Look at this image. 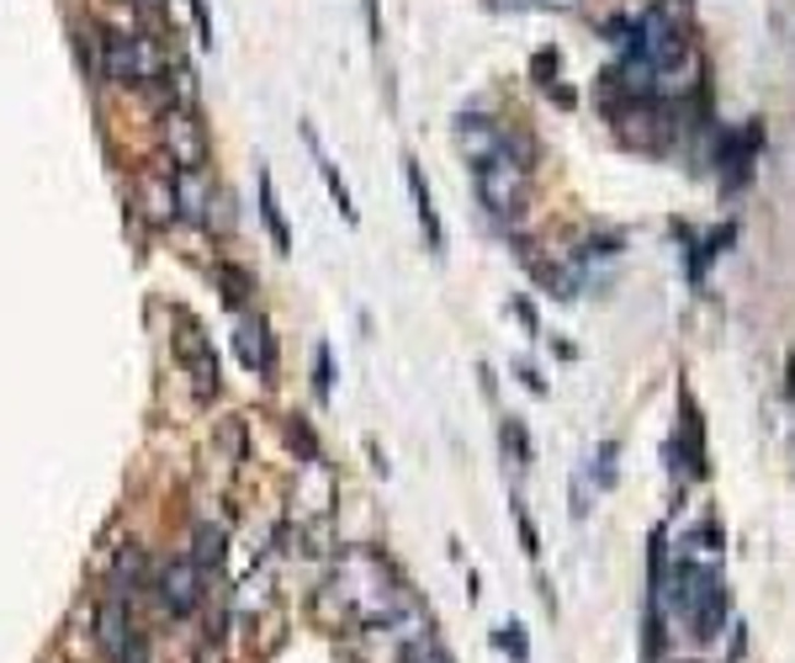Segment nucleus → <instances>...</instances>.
<instances>
[{
  "label": "nucleus",
  "mask_w": 795,
  "mask_h": 663,
  "mask_svg": "<svg viewBox=\"0 0 795 663\" xmlns=\"http://www.w3.org/2000/svg\"><path fill=\"white\" fill-rule=\"evenodd\" d=\"M191 5V22H197V43L212 48V16H208V0H186Z\"/></svg>",
  "instance_id": "obj_27"
},
{
  "label": "nucleus",
  "mask_w": 795,
  "mask_h": 663,
  "mask_svg": "<svg viewBox=\"0 0 795 663\" xmlns=\"http://www.w3.org/2000/svg\"><path fill=\"white\" fill-rule=\"evenodd\" d=\"M212 277H218V287H223V303H229V309H244V303H249V292H255L249 271L229 266V260H218V266H212Z\"/></svg>",
  "instance_id": "obj_18"
},
{
  "label": "nucleus",
  "mask_w": 795,
  "mask_h": 663,
  "mask_svg": "<svg viewBox=\"0 0 795 663\" xmlns=\"http://www.w3.org/2000/svg\"><path fill=\"white\" fill-rule=\"evenodd\" d=\"M685 627H690L694 642H716V637H722V627H726V590H722V573H716L711 562H694Z\"/></svg>",
  "instance_id": "obj_3"
},
{
  "label": "nucleus",
  "mask_w": 795,
  "mask_h": 663,
  "mask_svg": "<svg viewBox=\"0 0 795 663\" xmlns=\"http://www.w3.org/2000/svg\"><path fill=\"white\" fill-rule=\"evenodd\" d=\"M313 387H318V398L329 404V393H335V361H329V346L313 350Z\"/></svg>",
  "instance_id": "obj_24"
},
{
  "label": "nucleus",
  "mask_w": 795,
  "mask_h": 663,
  "mask_svg": "<svg viewBox=\"0 0 795 663\" xmlns=\"http://www.w3.org/2000/svg\"><path fill=\"white\" fill-rule=\"evenodd\" d=\"M493 642H499V648H504L515 663H530V642H525V627H519V621L499 627V631H493Z\"/></svg>",
  "instance_id": "obj_23"
},
{
  "label": "nucleus",
  "mask_w": 795,
  "mask_h": 663,
  "mask_svg": "<svg viewBox=\"0 0 795 663\" xmlns=\"http://www.w3.org/2000/svg\"><path fill=\"white\" fill-rule=\"evenodd\" d=\"M128 605H122V594H106L102 605H96V642H102L106 659H122V648H128Z\"/></svg>",
  "instance_id": "obj_10"
},
{
  "label": "nucleus",
  "mask_w": 795,
  "mask_h": 663,
  "mask_svg": "<svg viewBox=\"0 0 795 663\" xmlns=\"http://www.w3.org/2000/svg\"><path fill=\"white\" fill-rule=\"evenodd\" d=\"M616 456H621V441H599V462H594V484L599 489H616V478H621Z\"/></svg>",
  "instance_id": "obj_22"
},
{
  "label": "nucleus",
  "mask_w": 795,
  "mask_h": 663,
  "mask_svg": "<svg viewBox=\"0 0 795 663\" xmlns=\"http://www.w3.org/2000/svg\"><path fill=\"white\" fill-rule=\"evenodd\" d=\"M287 441H292L297 452L308 456V462H318V441H313V430H308V419H303V415L287 419Z\"/></svg>",
  "instance_id": "obj_25"
},
{
  "label": "nucleus",
  "mask_w": 795,
  "mask_h": 663,
  "mask_svg": "<svg viewBox=\"0 0 795 663\" xmlns=\"http://www.w3.org/2000/svg\"><path fill=\"white\" fill-rule=\"evenodd\" d=\"M234 346H239V361L249 367V372H271V367H277V356H271V335H266L260 318L244 324L239 335H234Z\"/></svg>",
  "instance_id": "obj_14"
},
{
  "label": "nucleus",
  "mask_w": 795,
  "mask_h": 663,
  "mask_svg": "<svg viewBox=\"0 0 795 663\" xmlns=\"http://www.w3.org/2000/svg\"><path fill=\"white\" fill-rule=\"evenodd\" d=\"M499 5H557V11H573L578 0H499Z\"/></svg>",
  "instance_id": "obj_33"
},
{
  "label": "nucleus",
  "mask_w": 795,
  "mask_h": 663,
  "mask_svg": "<svg viewBox=\"0 0 795 663\" xmlns=\"http://www.w3.org/2000/svg\"><path fill=\"white\" fill-rule=\"evenodd\" d=\"M171 70L165 48L143 33H122V27H102V74L117 85H154Z\"/></svg>",
  "instance_id": "obj_2"
},
{
  "label": "nucleus",
  "mask_w": 795,
  "mask_h": 663,
  "mask_svg": "<svg viewBox=\"0 0 795 663\" xmlns=\"http://www.w3.org/2000/svg\"><path fill=\"white\" fill-rule=\"evenodd\" d=\"M743 653H748V627H732V653H726V663H743Z\"/></svg>",
  "instance_id": "obj_32"
},
{
  "label": "nucleus",
  "mask_w": 795,
  "mask_h": 663,
  "mask_svg": "<svg viewBox=\"0 0 795 663\" xmlns=\"http://www.w3.org/2000/svg\"><path fill=\"white\" fill-rule=\"evenodd\" d=\"M139 208L149 212V223H154V229H165V223H175V218H180V212H175L171 175H143V181H139Z\"/></svg>",
  "instance_id": "obj_13"
},
{
  "label": "nucleus",
  "mask_w": 795,
  "mask_h": 663,
  "mask_svg": "<svg viewBox=\"0 0 795 663\" xmlns=\"http://www.w3.org/2000/svg\"><path fill=\"white\" fill-rule=\"evenodd\" d=\"M515 525H519V547L536 558V552H541V536H536V525H530V515H525L519 504H515Z\"/></svg>",
  "instance_id": "obj_29"
},
{
  "label": "nucleus",
  "mask_w": 795,
  "mask_h": 663,
  "mask_svg": "<svg viewBox=\"0 0 795 663\" xmlns=\"http://www.w3.org/2000/svg\"><path fill=\"white\" fill-rule=\"evenodd\" d=\"M584 255H621V240L616 234H599V240H588Z\"/></svg>",
  "instance_id": "obj_31"
},
{
  "label": "nucleus",
  "mask_w": 795,
  "mask_h": 663,
  "mask_svg": "<svg viewBox=\"0 0 795 663\" xmlns=\"http://www.w3.org/2000/svg\"><path fill=\"white\" fill-rule=\"evenodd\" d=\"M175 324H180V335H175V356H180V367L197 377L202 393H218V356H212L208 335L197 329V318L191 314H175Z\"/></svg>",
  "instance_id": "obj_8"
},
{
  "label": "nucleus",
  "mask_w": 795,
  "mask_h": 663,
  "mask_svg": "<svg viewBox=\"0 0 795 663\" xmlns=\"http://www.w3.org/2000/svg\"><path fill=\"white\" fill-rule=\"evenodd\" d=\"M519 377H525V387H530V393H547V383H541V372H536V367H519Z\"/></svg>",
  "instance_id": "obj_34"
},
{
  "label": "nucleus",
  "mask_w": 795,
  "mask_h": 663,
  "mask_svg": "<svg viewBox=\"0 0 795 663\" xmlns=\"http://www.w3.org/2000/svg\"><path fill=\"white\" fill-rule=\"evenodd\" d=\"M404 175H409V191H414L424 240H430V249L441 255V249H446V229H441V212H435V197H430V181H424V171H419V160H404Z\"/></svg>",
  "instance_id": "obj_11"
},
{
  "label": "nucleus",
  "mask_w": 795,
  "mask_h": 663,
  "mask_svg": "<svg viewBox=\"0 0 795 663\" xmlns=\"http://www.w3.org/2000/svg\"><path fill=\"white\" fill-rule=\"evenodd\" d=\"M223 542H229V536H223V525H197V552H191V558H197V568H202V573H212V568L223 562Z\"/></svg>",
  "instance_id": "obj_19"
},
{
  "label": "nucleus",
  "mask_w": 795,
  "mask_h": 663,
  "mask_svg": "<svg viewBox=\"0 0 795 663\" xmlns=\"http://www.w3.org/2000/svg\"><path fill=\"white\" fill-rule=\"evenodd\" d=\"M557 65H562V59H557V48H541V54H536V65H530V70H536V80H541L547 91H552V80H557Z\"/></svg>",
  "instance_id": "obj_28"
},
{
  "label": "nucleus",
  "mask_w": 795,
  "mask_h": 663,
  "mask_svg": "<svg viewBox=\"0 0 795 663\" xmlns=\"http://www.w3.org/2000/svg\"><path fill=\"white\" fill-rule=\"evenodd\" d=\"M668 467H674V478H711V462H705V419L694 409V398L685 393V419H679V430H674V441H668Z\"/></svg>",
  "instance_id": "obj_6"
},
{
  "label": "nucleus",
  "mask_w": 795,
  "mask_h": 663,
  "mask_svg": "<svg viewBox=\"0 0 795 663\" xmlns=\"http://www.w3.org/2000/svg\"><path fill=\"white\" fill-rule=\"evenodd\" d=\"M504 123H493V117H483V112H461L456 117V143H461V154L478 165V160H488V154H499L504 149Z\"/></svg>",
  "instance_id": "obj_9"
},
{
  "label": "nucleus",
  "mask_w": 795,
  "mask_h": 663,
  "mask_svg": "<svg viewBox=\"0 0 795 663\" xmlns=\"http://www.w3.org/2000/svg\"><path fill=\"white\" fill-rule=\"evenodd\" d=\"M694 547H705V552H716V547H722V525H716V521H705V525H700V531H694Z\"/></svg>",
  "instance_id": "obj_30"
},
{
  "label": "nucleus",
  "mask_w": 795,
  "mask_h": 663,
  "mask_svg": "<svg viewBox=\"0 0 795 663\" xmlns=\"http://www.w3.org/2000/svg\"><path fill=\"white\" fill-rule=\"evenodd\" d=\"M663 568H668V525H653V536H647V590H657Z\"/></svg>",
  "instance_id": "obj_21"
},
{
  "label": "nucleus",
  "mask_w": 795,
  "mask_h": 663,
  "mask_svg": "<svg viewBox=\"0 0 795 663\" xmlns=\"http://www.w3.org/2000/svg\"><path fill=\"white\" fill-rule=\"evenodd\" d=\"M160 133H165V149H171V165H180V171H202V160H208V133H202V123H197L191 106H165Z\"/></svg>",
  "instance_id": "obj_5"
},
{
  "label": "nucleus",
  "mask_w": 795,
  "mask_h": 663,
  "mask_svg": "<svg viewBox=\"0 0 795 663\" xmlns=\"http://www.w3.org/2000/svg\"><path fill=\"white\" fill-rule=\"evenodd\" d=\"M763 149V123L759 117H748L743 128H726L722 139H716V175H722L726 191H737V186H748L753 181V160H759Z\"/></svg>",
  "instance_id": "obj_4"
},
{
  "label": "nucleus",
  "mask_w": 795,
  "mask_h": 663,
  "mask_svg": "<svg viewBox=\"0 0 795 663\" xmlns=\"http://www.w3.org/2000/svg\"><path fill=\"white\" fill-rule=\"evenodd\" d=\"M160 605L171 616H191L202 605V568H197V558H171L160 568Z\"/></svg>",
  "instance_id": "obj_7"
},
{
  "label": "nucleus",
  "mask_w": 795,
  "mask_h": 663,
  "mask_svg": "<svg viewBox=\"0 0 795 663\" xmlns=\"http://www.w3.org/2000/svg\"><path fill=\"white\" fill-rule=\"evenodd\" d=\"M504 452H515L519 467L530 462V441H525V424L519 419H504Z\"/></svg>",
  "instance_id": "obj_26"
},
{
  "label": "nucleus",
  "mask_w": 795,
  "mask_h": 663,
  "mask_svg": "<svg viewBox=\"0 0 795 663\" xmlns=\"http://www.w3.org/2000/svg\"><path fill=\"white\" fill-rule=\"evenodd\" d=\"M260 218H266V229H271V240H277V249L287 255L292 249V229H287V218H281V202H277V181L260 171Z\"/></svg>",
  "instance_id": "obj_16"
},
{
  "label": "nucleus",
  "mask_w": 795,
  "mask_h": 663,
  "mask_svg": "<svg viewBox=\"0 0 795 663\" xmlns=\"http://www.w3.org/2000/svg\"><path fill=\"white\" fill-rule=\"evenodd\" d=\"M175 186V212L186 218V223H208V181H202V171H175L171 175Z\"/></svg>",
  "instance_id": "obj_12"
},
{
  "label": "nucleus",
  "mask_w": 795,
  "mask_h": 663,
  "mask_svg": "<svg viewBox=\"0 0 795 663\" xmlns=\"http://www.w3.org/2000/svg\"><path fill=\"white\" fill-rule=\"evenodd\" d=\"M785 372H791V383H785V393L795 398V350H791V361H785Z\"/></svg>",
  "instance_id": "obj_35"
},
{
  "label": "nucleus",
  "mask_w": 795,
  "mask_h": 663,
  "mask_svg": "<svg viewBox=\"0 0 795 663\" xmlns=\"http://www.w3.org/2000/svg\"><path fill=\"white\" fill-rule=\"evenodd\" d=\"M472 181H478V197H483L488 212L519 218L525 212V197H530V143L510 133L499 154H488V160L472 165Z\"/></svg>",
  "instance_id": "obj_1"
},
{
  "label": "nucleus",
  "mask_w": 795,
  "mask_h": 663,
  "mask_svg": "<svg viewBox=\"0 0 795 663\" xmlns=\"http://www.w3.org/2000/svg\"><path fill=\"white\" fill-rule=\"evenodd\" d=\"M732 240H737V223H722V229H711L700 245H690V281H705V266H711L722 249H732Z\"/></svg>",
  "instance_id": "obj_15"
},
{
  "label": "nucleus",
  "mask_w": 795,
  "mask_h": 663,
  "mask_svg": "<svg viewBox=\"0 0 795 663\" xmlns=\"http://www.w3.org/2000/svg\"><path fill=\"white\" fill-rule=\"evenodd\" d=\"M74 54H80V70L91 80H106L102 74V27H80L74 33Z\"/></svg>",
  "instance_id": "obj_20"
},
{
  "label": "nucleus",
  "mask_w": 795,
  "mask_h": 663,
  "mask_svg": "<svg viewBox=\"0 0 795 663\" xmlns=\"http://www.w3.org/2000/svg\"><path fill=\"white\" fill-rule=\"evenodd\" d=\"M303 139H308V149L318 154V175H324V186H329V197H335V208H340V218L346 223H355V208H350V191H346V181H340V171L324 160V149H318V133L313 128H303Z\"/></svg>",
  "instance_id": "obj_17"
}]
</instances>
